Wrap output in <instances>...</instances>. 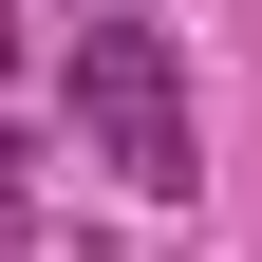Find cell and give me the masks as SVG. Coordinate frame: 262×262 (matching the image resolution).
I'll return each instance as SVG.
<instances>
[{
  "mask_svg": "<svg viewBox=\"0 0 262 262\" xmlns=\"http://www.w3.org/2000/svg\"><path fill=\"white\" fill-rule=\"evenodd\" d=\"M19 169H38V150H19V131H0V262L38 244V187H19Z\"/></svg>",
  "mask_w": 262,
  "mask_h": 262,
  "instance_id": "2",
  "label": "cell"
},
{
  "mask_svg": "<svg viewBox=\"0 0 262 262\" xmlns=\"http://www.w3.org/2000/svg\"><path fill=\"white\" fill-rule=\"evenodd\" d=\"M75 131H94V169L150 187V206L206 187V150H187V75H169V38H150L131 0H94V38H75Z\"/></svg>",
  "mask_w": 262,
  "mask_h": 262,
  "instance_id": "1",
  "label": "cell"
}]
</instances>
